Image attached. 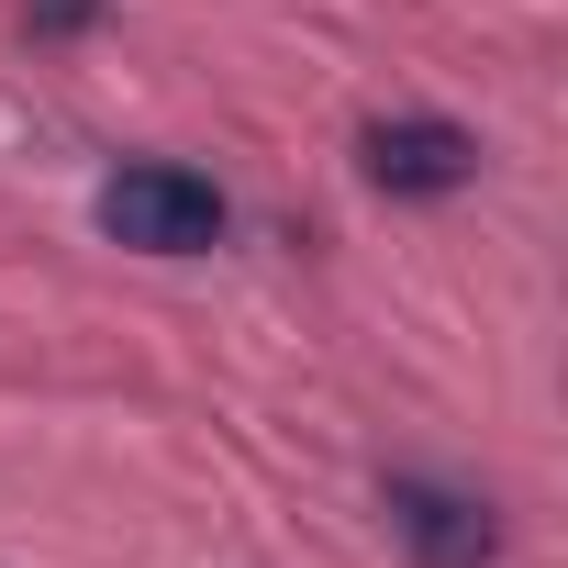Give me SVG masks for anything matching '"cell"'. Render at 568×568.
<instances>
[{
	"mask_svg": "<svg viewBox=\"0 0 568 568\" xmlns=\"http://www.w3.org/2000/svg\"><path fill=\"white\" fill-rule=\"evenodd\" d=\"M368 179H379V190H402V201L468 190V179H479V134H457V123H435V112H402V123H379V134H368Z\"/></svg>",
	"mask_w": 568,
	"mask_h": 568,
	"instance_id": "3957f363",
	"label": "cell"
},
{
	"mask_svg": "<svg viewBox=\"0 0 568 568\" xmlns=\"http://www.w3.org/2000/svg\"><path fill=\"white\" fill-rule=\"evenodd\" d=\"M101 234H112V245H145V256H201V245L223 234V190H212L201 168H168V156L112 168V179H101Z\"/></svg>",
	"mask_w": 568,
	"mask_h": 568,
	"instance_id": "6da1fadb",
	"label": "cell"
},
{
	"mask_svg": "<svg viewBox=\"0 0 568 568\" xmlns=\"http://www.w3.org/2000/svg\"><path fill=\"white\" fill-rule=\"evenodd\" d=\"M390 535L413 546V568H490V557H501L490 501L435 490V479H390Z\"/></svg>",
	"mask_w": 568,
	"mask_h": 568,
	"instance_id": "7a4b0ae2",
	"label": "cell"
}]
</instances>
